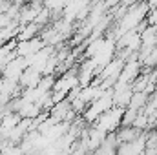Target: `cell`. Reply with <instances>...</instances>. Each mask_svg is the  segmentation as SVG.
I'll return each instance as SVG.
<instances>
[{
  "mask_svg": "<svg viewBox=\"0 0 157 155\" xmlns=\"http://www.w3.org/2000/svg\"><path fill=\"white\" fill-rule=\"evenodd\" d=\"M148 6H150L152 9H157V0H148Z\"/></svg>",
  "mask_w": 157,
  "mask_h": 155,
  "instance_id": "8992f818",
  "label": "cell"
},
{
  "mask_svg": "<svg viewBox=\"0 0 157 155\" xmlns=\"http://www.w3.org/2000/svg\"><path fill=\"white\" fill-rule=\"evenodd\" d=\"M141 130L139 128H135V126H126L124 130H121L117 133V139L119 142H132V141H135V139H139L141 137V133H139Z\"/></svg>",
  "mask_w": 157,
  "mask_h": 155,
  "instance_id": "277c9868",
  "label": "cell"
},
{
  "mask_svg": "<svg viewBox=\"0 0 157 155\" xmlns=\"http://www.w3.org/2000/svg\"><path fill=\"white\" fill-rule=\"evenodd\" d=\"M46 46V42L42 39H29V40H18L17 44V55L18 57H29L33 53H37L39 49H42Z\"/></svg>",
  "mask_w": 157,
  "mask_h": 155,
  "instance_id": "3957f363",
  "label": "cell"
},
{
  "mask_svg": "<svg viewBox=\"0 0 157 155\" xmlns=\"http://www.w3.org/2000/svg\"><path fill=\"white\" fill-rule=\"evenodd\" d=\"M121 115H124V112H122L119 106H112L108 112H104L102 115L95 120V126H97L101 131L110 133V131H113L119 124H121V120H122Z\"/></svg>",
  "mask_w": 157,
  "mask_h": 155,
  "instance_id": "6da1fadb",
  "label": "cell"
},
{
  "mask_svg": "<svg viewBox=\"0 0 157 155\" xmlns=\"http://www.w3.org/2000/svg\"><path fill=\"white\" fill-rule=\"evenodd\" d=\"M112 104H113V95H108V93H104L102 97H99V99H95L90 106H88V110H86V120H97L99 117L102 115L104 112H108L110 108H112Z\"/></svg>",
  "mask_w": 157,
  "mask_h": 155,
  "instance_id": "7a4b0ae2",
  "label": "cell"
},
{
  "mask_svg": "<svg viewBox=\"0 0 157 155\" xmlns=\"http://www.w3.org/2000/svg\"><path fill=\"white\" fill-rule=\"evenodd\" d=\"M39 24L37 22H31V24H24V28L18 31V37L17 40H29V39H35L37 31H39Z\"/></svg>",
  "mask_w": 157,
  "mask_h": 155,
  "instance_id": "5b68a950",
  "label": "cell"
}]
</instances>
